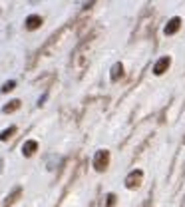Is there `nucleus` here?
Wrapping results in <instances>:
<instances>
[{"mask_svg":"<svg viewBox=\"0 0 185 207\" xmlns=\"http://www.w3.org/2000/svg\"><path fill=\"white\" fill-rule=\"evenodd\" d=\"M108 161H110V155H108V151H104V149H100L98 153H96V157H94V167L98 171H104L108 167Z\"/></svg>","mask_w":185,"mask_h":207,"instance_id":"nucleus-1","label":"nucleus"},{"mask_svg":"<svg viewBox=\"0 0 185 207\" xmlns=\"http://www.w3.org/2000/svg\"><path fill=\"white\" fill-rule=\"evenodd\" d=\"M141 179H144V173L141 171H132L128 177H125V187L128 189H136V187H140V183H141Z\"/></svg>","mask_w":185,"mask_h":207,"instance_id":"nucleus-2","label":"nucleus"},{"mask_svg":"<svg viewBox=\"0 0 185 207\" xmlns=\"http://www.w3.org/2000/svg\"><path fill=\"white\" fill-rule=\"evenodd\" d=\"M169 64H171L169 56H163V58H159V60L153 64V74H155V76H161L163 72H165L167 68H169Z\"/></svg>","mask_w":185,"mask_h":207,"instance_id":"nucleus-3","label":"nucleus"},{"mask_svg":"<svg viewBox=\"0 0 185 207\" xmlns=\"http://www.w3.org/2000/svg\"><path fill=\"white\" fill-rule=\"evenodd\" d=\"M179 26H181V18H179V16H173V18L167 22V26H165L163 32H165L167 36H171V34H175V32L179 30Z\"/></svg>","mask_w":185,"mask_h":207,"instance_id":"nucleus-4","label":"nucleus"},{"mask_svg":"<svg viewBox=\"0 0 185 207\" xmlns=\"http://www.w3.org/2000/svg\"><path fill=\"white\" fill-rule=\"evenodd\" d=\"M24 24H26L28 30H36V28H40V26H42V16H38V14H30V16L26 18V22H24Z\"/></svg>","mask_w":185,"mask_h":207,"instance_id":"nucleus-5","label":"nucleus"},{"mask_svg":"<svg viewBox=\"0 0 185 207\" xmlns=\"http://www.w3.org/2000/svg\"><path fill=\"white\" fill-rule=\"evenodd\" d=\"M36 149H38V143L34 141V139H28V141L22 145V151H24V155H32Z\"/></svg>","mask_w":185,"mask_h":207,"instance_id":"nucleus-6","label":"nucleus"},{"mask_svg":"<svg viewBox=\"0 0 185 207\" xmlns=\"http://www.w3.org/2000/svg\"><path fill=\"white\" fill-rule=\"evenodd\" d=\"M121 74H124V66H121L120 62H117V64H113V68H112V80H113V82H117Z\"/></svg>","mask_w":185,"mask_h":207,"instance_id":"nucleus-7","label":"nucleus"},{"mask_svg":"<svg viewBox=\"0 0 185 207\" xmlns=\"http://www.w3.org/2000/svg\"><path fill=\"white\" fill-rule=\"evenodd\" d=\"M20 108V100H12V102H8V105H4L2 108V112L4 113H10V112H14V109H18Z\"/></svg>","mask_w":185,"mask_h":207,"instance_id":"nucleus-8","label":"nucleus"},{"mask_svg":"<svg viewBox=\"0 0 185 207\" xmlns=\"http://www.w3.org/2000/svg\"><path fill=\"white\" fill-rule=\"evenodd\" d=\"M14 132H16V128H14V125H10V128H8V129H4V132L0 133V139H2V141H6V139L10 137V136H12V133H14Z\"/></svg>","mask_w":185,"mask_h":207,"instance_id":"nucleus-9","label":"nucleus"},{"mask_svg":"<svg viewBox=\"0 0 185 207\" xmlns=\"http://www.w3.org/2000/svg\"><path fill=\"white\" fill-rule=\"evenodd\" d=\"M20 191H22V189H20V187H16L14 191H12V195H8V199H6V203H4V205H10V203H14V201H16V197L20 195Z\"/></svg>","mask_w":185,"mask_h":207,"instance_id":"nucleus-10","label":"nucleus"},{"mask_svg":"<svg viewBox=\"0 0 185 207\" xmlns=\"http://www.w3.org/2000/svg\"><path fill=\"white\" fill-rule=\"evenodd\" d=\"M14 86H16V82H14V80H10V82H6L2 86V92H4V94H6V92H12V90H14Z\"/></svg>","mask_w":185,"mask_h":207,"instance_id":"nucleus-11","label":"nucleus"},{"mask_svg":"<svg viewBox=\"0 0 185 207\" xmlns=\"http://www.w3.org/2000/svg\"><path fill=\"white\" fill-rule=\"evenodd\" d=\"M113 203H116V195H108L106 201L102 203V207H113Z\"/></svg>","mask_w":185,"mask_h":207,"instance_id":"nucleus-12","label":"nucleus"},{"mask_svg":"<svg viewBox=\"0 0 185 207\" xmlns=\"http://www.w3.org/2000/svg\"><path fill=\"white\" fill-rule=\"evenodd\" d=\"M0 165H2V159H0Z\"/></svg>","mask_w":185,"mask_h":207,"instance_id":"nucleus-13","label":"nucleus"},{"mask_svg":"<svg viewBox=\"0 0 185 207\" xmlns=\"http://www.w3.org/2000/svg\"><path fill=\"white\" fill-rule=\"evenodd\" d=\"M183 141H185V139H183Z\"/></svg>","mask_w":185,"mask_h":207,"instance_id":"nucleus-14","label":"nucleus"}]
</instances>
